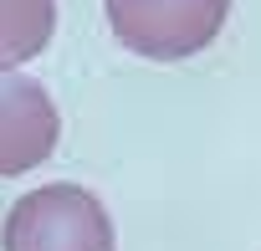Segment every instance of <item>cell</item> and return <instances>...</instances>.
<instances>
[{
	"instance_id": "obj_1",
	"label": "cell",
	"mask_w": 261,
	"mask_h": 251,
	"mask_svg": "<svg viewBox=\"0 0 261 251\" xmlns=\"http://www.w3.org/2000/svg\"><path fill=\"white\" fill-rule=\"evenodd\" d=\"M6 251H113V220L82 185H41L21 195L0 231Z\"/></svg>"
},
{
	"instance_id": "obj_2",
	"label": "cell",
	"mask_w": 261,
	"mask_h": 251,
	"mask_svg": "<svg viewBox=\"0 0 261 251\" xmlns=\"http://www.w3.org/2000/svg\"><path fill=\"white\" fill-rule=\"evenodd\" d=\"M102 6L113 36L149 62L205 52L230 16V0H102Z\"/></svg>"
},
{
	"instance_id": "obj_3",
	"label": "cell",
	"mask_w": 261,
	"mask_h": 251,
	"mask_svg": "<svg viewBox=\"0 0 261 251\" xmlns=\"http://www.w3.org/2000/svg\"><path fill=\"white\" fill-rule=\"evenodd\" d=\"M57 139H62V118L51 92L31 77L0 72V180L46 164Z\"/></svg>"
},
{
	"instance_id": "obj_4",
	"label": "cell",
	"mask_w": 261,
	"mask_h": 251,
	"mask_svg": "<svg viewBox=\"0 0 261 251\" xmlns=\"http://www.w3.org/2000/svg\"><path fill=\"white\" fill-rule=\"evenodd\" d=\"M57 31V0H0V72L46 52Z\"/></svg>"
}]
</instances>
